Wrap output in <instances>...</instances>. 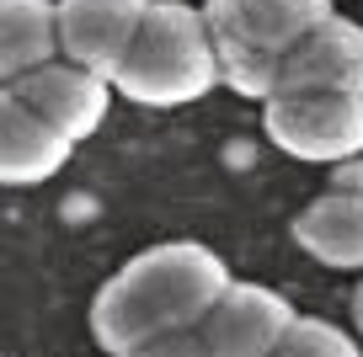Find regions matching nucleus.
I'll return each mask as SVG.
<instances>
[{
    "label": "nucleus",
    "instance_id": "9",
    "mask_svg": "<svg viewBox=\"0 0 363 357\" xmlns=\"http://www.w3.org/2000/svg\"><path fill=\"white\" fill-rule=\"evenodd\" d=\"M69 149L75 144L65 134H54L11 86H0V187H38L59 176Z\"/></svg>",
    "mask_w": 363,
    "mask_h": 357
},
{
    "label": "nucleus",
    "instance_id": "14",
    "mask_svg": "<svg viewBox=\"0 0 363 357\" xmlns=\"http://www.w3.org/2000/svg\"><path fill=\"white\" fill-rule=\"evenodd\" d=\"M123 357H208V346L198 341V331H171V336H155V341L134 346Z\"/></svg>",
    "mask_w": 363,
    "mask_h": 357
},
{
    "label": "nucleus",
    "instance_id": "6",
    "mask_svg": "<svg viewBox=\"0 0 363 357\" xmlns=\"http://www.w3.org/2000/svg\"><path fill=\"white\" fill-rule=\"evenodd\" d=\"M278 91H363V27L331 11L284 54Z\"/></svg>",
    "mask_w": 363,
    "mask_h": 357
},
{
    "label": "nucleus",
    "instance_id": "13",
    "mask_svg": "<svg viewBox=\"0 0 363 357\" xmlns=\"http://www.w3.org/2000/svg\"><path fill=\"white\" fill-rule=\"evenodd\" d=\"M272 357H363L342 325L315 320V314H294L284 331V341L272 346Z\"/></svg>",
    "mask_w": 363,
    "mask_h": 357
},
{
    "label": "nucleus",
    "instance_id": "4",
    "mask_svg": "<svg viewBox=\"0 0 363 357\" xmlns=\"http://www.w3.org/2000/svg\"><path fill=\"white\" fill-rule=\"evenodd\" d=\"M294 314L299 310L278 288L230 278L193 331H198V341L208 346V357H272V346L284 341Z\"/></svg>",
    "mask_w": 363,
    "mask_h": 357
},
{
    "label": "nucleus",
    "instance_id": "7",
    "mask_svg": "<svg viewBox=\"0 0 363 357\" xmlns=\"http://www.w3.org/2000/svg\"><path fill=\"white\" fill-rule=\"evenodd\" d=\"M150 0H59V54L75 64L96 69L102 80H113L118 59H123L128 38H134L139 16Z\"/></svg>",
    "mask_w": 363,
    "mask_h": 357
},
{
    "label": "nucleus",
    "instance_id": "5",
    "mask_svg": "<svg viewBox=\"0 0 363 357\" xmlns=\"http://www.w3.org/2000/svg\"><path fill=\"white\" fill-rule=\"evenodd\" d=\"M11 91L54 128V134H65L69 144L96 134L102 118H107V101H113V80H102L96 69L75 64V59L59 64V54L48 59V64L27 69L22 80H11Z\"/></svg>",
    "mask_w": 363,
    "mask_h": 357
},
{
    "label": "nucleus",
    "instance_id": "3",
    "mask_svg": "<svg viewBox=\"0 0 363 357\" xmlns=\"http://www.w3.org/2000/svg\"><path fill=\"white\" fill-rule=\"evenodd\" d=\"M262 134L305 166L363 155V91H278L262 101Z\"/></svg>",
    "mask_w": 363,
    "mask_h": 357
},
{
    "label": "nucleus",
    "instance_id": "10",
    "mask_svg": "<svg viewBox=\"0 0 363 357\" xmlns=\"http://www.w3.org/2000/svg\"><path fill=\"white\" fill-rule=\"evenodd\" d=\"M294 246L320 267L358 272L363 267V192H320L294 219Z\"/></svg>",
    "mask_w": 363,
    "mask_h": 357
},
{
    "label": "nucleus",
    "instance_id": "16",
    "mask_svg": "<svg viewBox=\"0 0 363 357\" xmlns=\"http://www.w3.org/2000/svg\"><path fill=\"white\" fill-rule=\"evenodd\" d=\"M347 310H352V325H358V336H363V283H358V288H352Z\"/></svg>",
    "mask_w": 363,
    "mask_h": 357
},
{
    "label": "nucleus",
    "instance_id": "11",
    "mask_svg": "<svg viewBox=\"0 0 363 357\" xmlns=\"http://www.w3.org/2000/svg\"><path fill=\"white\" fill-rule=\"evenodd\" d=\"M59 54L54 0H0V86L22 80L27 69Z\"/></svg>",
    "mask_w": 363,
    "mask_h": 357
},
{
    "label": "nucleus",
    "instance_id": "12",
    "mask_svg": "<svg viewBox=\"0 0 363 357\" xmlns=\"http://www.w3.org/2000/svg\"><path fill=\"white\" fill-rule=\"evenodd\" d=\"M214 64H219V86H230L235 96H251V101L278 96L284 54H267V48H251V43H235V38L214 33Z\"/></svg>",
    "mask_w": 363,
    "mask_h": 357
},
{
    "label": "nucleus",
    "instance_id": "15",
    "mask_svg": "<svg viewBox=\"0 0 363 357\" xmlns=\"http://www.w3.org/2000/svg\"><path fill=\"white\" fill-rule=\"evenodd\" d=\"M337 192H363V155L337 160Z\"/></svg>",
    "mask_w": 363,
    "mask_h": 357
},
{
    "label": "nucleus",
    "instance_id": "2",
    "mask_svg": "<svg viewBox=\"0 0 363 357\" xmlns=\"http://www.w3.org/2000/svg\"><path fill=\"white\" fill-rule=\"evenodd\" d=\"M113 86L139 107H187L219 86L214 33L187 0H150L113 69Z\"/></svg>",
    "mask_w": 363,
    "mask_h": 357
},
{
    "label": "nucleus",
    "instance_id": "1",
    "mask_svg": "<svg viewBox=\"0 0 363 357\" xmlns=\"http://www.w3.org/2000/svg\"><path fill=\"white\" fill-rule=\"evenodd\" d=\"M230 283V267L198 240L150 246L102 283L91 299V336L113 357L171 331H193Z\"/></svg>",
    "mask_w": 363,
    "mask_h": 357
},
{
    "label": "nucleus",
    "instance_id": "8",
    "mask_svg": "<svg viewBox=\"0 0 363 357\" xmlns=\"http://www.w3.org/2000/svg\"><path fill=\"white\" fill-rule=\"evenodd\" d=\"M337 11L331 0H208L203 22L208 33L235 38V43L267 48V54H289L310 27H320Z\"/></svg>",
    "mask_w": 363,
    "mask_h": 357
}]
</instances>
